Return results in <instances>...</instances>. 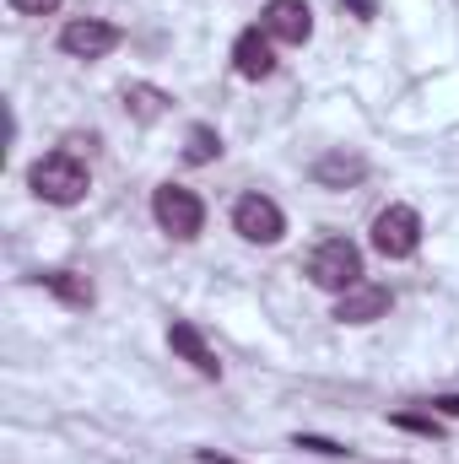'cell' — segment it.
<instances>
[{"label":"cell","instance_id":"obj_9","mask_svg":"<svg viewBox=\"0 0 459 464\" xmlns=\"http://www.w3.org/2000/svg\"><path fill=\"white\" fill-rule=\"evenodd\" d=\"M384 314H389V286H367V281L341 292V303H336V319L341 324H373Z\"/></svg>","mask_w":459,"mask_h":464},{"label":"cell","instance_id":"obj_8","mask_svg":"<svg viewBox=\"0 0 459 464\" xmlns=\"http://www.w3.org/2000/svg\"><path fill=\"white\" fill-rule=\"evenodd\" d=\"M232 71H238L243 82H265V76L276 71V38H270L265 27L238 33V44H232Z\"/></svg>","mask_w":459,"mask_h":464},{"label":"cell","instance_id":"obj_19","mask_svg":"<svg viewBox=\"0 0 459 464\" xmlns=\"http://www.w3.org/2000/svg\"><path fill=\"white\" fill-rule=\"evenodd\" d=\"M341 5H351L356 16H378V5H373V0H341Z\"/></svg>","mask_w":459,"mask_h":464},{"label":"cell","instance_id":"obj_17","mask_svg":"<svg viewBox=\"0 0 459 464\" xmlns=\"http://www.w3.org/2000/svg\"><path fill=\"white\" fill-rule=\"evenodd\" d=\"M298 449H314V454H346L341 443H330V438H303V432H298Z\"/></svg>","mask_w":459,"mask_h":464},{"label":"cell","instance_id":"obj_13","mask_svg":"<svg viewBox=\"0 0 459 464\" xmlns=\"http://www.w3.org/2000/svg\"><path fill=\"white\" fill-rule=\"evenodd\" d=\"M168 103H173V98H168L162 87H151V82H130V87H124V109H130V119H141V124L162 119Z\"/></svg>","mask_w":459,"mask_h":464},{"label":"cell","instance_id":"obj_3","mask_svg":"<svg viewBox=\"0 0 459 464\" xmlns=\"http://www.w3.org/2000/svg\"><path fill=\"white\" fill-rule=\"evenodd\" d=\"M151 217H157V227L168 232V237H195L200 222H206V206H200V195L195 189H184V184H162L157 195H151Z\"/></svg>","mask_w":459,"mask_h":464},{"label":"cell","instance_id":"obj_2","mask_svg":"<svg viewBox=\"0 0 459 464\" xmlns=\"http://www.w3.org/2000/svg\"><path fill=\"white\" fill-rule=\"evenodd\" d=\"M308 281L319 286V292H351V286H362V248L351 243V237H325L314 254H308Z\"/></svg>","mask_w":459,"mask_h":464},{"label":"cell","instance_id":"obj_5","mask_svg":"<svg viewBox=\"0 0 459 464\" xmlns=\"http://www.w3.org/2000/svg\"><path fill=\"white\" fill-rule=\"evenodd\" d=\"M232 232L243 243H281L287 237V217H281V206L270 195H243L232 206Z\"/></svg>","mask_w":459,"mask_h":464},{"label":"cell","instance_id":"obj_6","mask_svg":"<svg viewBox=\"0 0 459 464\" xmlns=\"http://www.w3.org/2000/svg\"><path fill=\"white\" fill-rule=\"evenodd\" d=\"M119 33L114 22H103V16H76V22H65L60 27V49L71 54V60H103L109 49H119Z\"/></svg>","mask_w":459,"mask_h":464},{"label":"cell","instance_id":"obj_10","mask_svg":"<svg viewBox=\"0 0 459 464\" xmlns=\"http://www.w3.org/2000/svg\"><path fill=\"white\" fill-rule=\"evenodd\" d=\"M168 346L179 351V356H184V362H190L200 378H222V362H217V351L200 341V330H195V324H184V319H179V324H168Z\"/></svg>","mask_w":459,"mask_h":464},{"label":"cell","instance_id":"obj_15","mask_svg":"<svg viewBox=\"0 0 459 464\" xmlns=\"http://www.w3.org/2000/svg\"><path fill=\"white\" fill-rule=\"evenodd\" d=\"M395 427L422 432V438H438V421H433V416H411V411H400V416H395Z\"/></svg>","mask_w":459,"mask_h":464},{"label":"cell","instance_id":"obj_11","mask_svg":"<svg viewBox=\"0 0 459 464\" xmlns=\"http://www.w3.org/2000/svg\"><path fill=\"white\" fill-rule=\"evenodd\" d=\"M38 286H49L65 308H93V303H98V286H93L82 270H44Z\"/></svg>","mask_w":459,"mask_h":464},{"label":"cell","instance_id":"obj_7","mask_svg":"<svg viewBox=\"0 0 459 464\" xmlns=\"http://www.w3.org/2000/svg\"><path fill=\"white\" fill-rule=\"evenodd\" d=\"M259 27L276 38V44H308L314 38V11H308V0H265V11H259Z\"/></svg>","mask_w":459,"mask_h":464},{"label":"cell","instance_id":"obj_18","mask_svg":"<svg viewBox=\"0 0 459 464\" xmlns=\"http://www.w3.org/2000/svg\"><path fill=\"white\" fill-rule=\"evenodd\" d=\"M433 411H444V416H459V394H438V400H433Z\"/></svg>","mask_w":459,"mask_h":464},{"label":"cell","instance_id":"obj_4","mask_svg":"<svg viewBox=\"0 0 459 464\" xmlns=\"http://www.w3.org/2000/svg\"><path fill=\"white\" fill-rule=\"evenodd\" d=\"M373 248L384 259H411L422 248V217L411 206H384L373 217Z\"/></svg>","mask_w":459,"mask_h":464},{"label":"cell","instance_id":"obj_20","mask_svg":"<svg viewBox=\"0 0 459 464\" xmlns=\"http://www.w3.org/2000/svg\"><path fill=\"white\" fill-rule=\"evenodd\" d=\"M200 464H238V459H222V454H211V449H200Z\"/></svg>","mask_w":459,"mask_h":464},{"label":"cell","instance_id":"obj_12","mask_svg":"<svg viewBox=\"0 0 459 464\" xmlns=\"http://www.w3.org/2000/svg\"><path fill=\"white\" fill-rule=\"evenodd\" d=\"M367 173V162L356 157V151H325L319 162H314V184H325V189H346V184H356Z\"/></svg>","mask_w":459,"mask_h":464},{"label":"cell","instance_id":"obj_14","mask_svg":"<svg viewBox=\"0 0 459 464\" xmlns=\"http://www.w3.org/2000/svg\"><path fill=\"white\" fill-rule=\"evenodd\" d=\"M217 157H222V135H217L211 124H195V130H190V140H184V162H195V168H200V162H217Z\"/></svg>","mask_w":459,"mask_h":464},{"label":"cell","instance_id":"obj_1","mask_svg":"<svg viewBox=\"0 0 459 464\" xmlns=\"http://www.w3.org/2000/svg\"><path fill=\"white\" fill-rule=\"evenodd\" d=\"M27 184H33V195L49 200V206H76V200H87L93 173H87L82 157H71V151H49V157H38V162L27 168Z\"/></svg>","mask_w":459,"mask_h":464},{"label":"cell","instance_id":"obj_16","mask_svg":"<svg viewBox=\"0 0 459 464\" xmlns=\"http://www.w3.org/2000/svg\"><path fill=\"white\" fill-rule=\"evenodd\" d=\"M11 11H22V16H49V11H60V0H5Z\"/></svg>","mask_w":459,"mask_h":464}]
</instances>
